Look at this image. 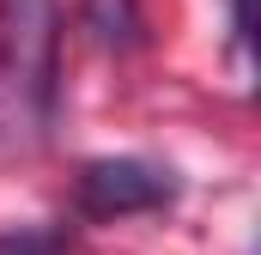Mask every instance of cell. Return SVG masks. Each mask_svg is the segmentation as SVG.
I'll list each match as a JSON object with an SVG mask.
<instances>
[{"instance_id": "6da1fadb", "label": "cell", "mask_w": 261, "mask_h": 255, "mask_svg": "<svg viewBox=\"0 0 261 255\" xmlns=\"http://www.w3.org/2000/svg\"><path fill=\"white\" fill-rule=\"evenodd\" d=\"M55 0H0V97L31 122L55 110Z\"/></svg>"}, {"instance_id": "7a4b0ae2", "label": "cell", "mask_w": 261, "mask_h": 255, "mask_svg": "<svg viewBox=\"0 0 261 255\" xmlns=\"http://www.w3.org/2000/svg\"><path fill=\"white\" fill-rule=\"evenodd\" d=\"M176 200V176L146 158H97L79 170V207L91 219H128Z\"/></svg>"}, {"instance_id": "3957f363", "label": "cell", "mask_w": 261, "mask_h": 255, "mask_svg": "<svg viewBox=\"0 0 261 255\" xmlns=\"http://www.w3.org/2000/svg\"><path fill=\"white\" fill-rule=\"evenodd\" d=\"M85 24H91L103 43H116V49L140 43V6H134V0H85Z\"/></svg>"}, {"instance_id": "277c9868", "label": "cell", "mask_w": 261, "mask_h": 255, "mask_svg": "<svg viewBox=\"0 0 261 255\" xmlns=\"http://www.w3.org/2000/svg\"><path fill=\"white\" fill-rule=\"evenodd\" d=\"M67 237L61 231H18V237H0V255H61Z\"/></svg>"}, {"instance_id": "5b68a950", "label": "cell", "mask_w": 261, "mask_h": 255, "mask_svg": "<svg viewBox=\"0 0 261 255\" xmlns=\"http://www.w3.org/2000/svg\"><path fill=\"white\" fill-rule=\"evenodd\" d=\"M231 31H237V43L249 49V0H231Z\"/></svg>"}]
</instances>
